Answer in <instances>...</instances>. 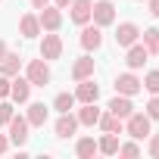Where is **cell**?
Segmentation results:
<instances>
[{
    "instance_id": "1",
    "label": "cell",
    "mask_w": 159,
    "mask_h": 159,
    "mask_svg": "<svg viewBox=\"0 0 159 159\" xmlns=\"http://www.w3.org/2000/svg\"><path fill=\"white\" fill-rule=\"evenodd\" d=\"M125 131H128V137H134V140H143V137H150L153 134V119L147 116V112H131L128 119H125Z\"/></svg>"
},
{
    "instance_id": "2",
    "label": "cell",
    "mask_w": 159,
    "mask_h": 159,
    "mask_svg": "<svg viewBox=\"0 0 159 159\" xmlns=\"http://www.w3.org/2000/svg\"><path fill=\"white\" fill-rule=\"evenodd\" d=\"M25 78H28V81H31V88H47L50 84V62L41 56V59H31L28 66H25Z\"/></svg>"
},
{
    "instance_id": "3",
    "label": "cell",
    "mask_w": 159,
    "mask_h": 159,
    "mask_svg": "<svg viewBox=\"0 0 159 159\" xmlns=\"http://www.w3.org/2000/svg\"><path fill=\"white\" fill-rule=\"evenodd\" d=\"M7 128H10V134H7V137H10V143H13V147H25V143H28V137H31V134H28V128H31V125H28V119H25V116H16V112H13V119L7 122Z\"/></svg>"
},
{
    "instance_id": "4",
    "label": "cell",
    "mask_w": 159,
    "mask_h": 159,
    "mask_svg": "<svg viewBox=\"0 0 159 159\" xmlns=\"http://www.w3.org/2000/svg\"><path fill=\"white\" fill-rule=\"evenodd\" d=\"M91 22L100 25V28H106V25L116 22V7H112V0H97V3L91 7Z\"/></svg>"
},
{
    "instance_id": "5",
    "label": "cell",
    "mask_w": 159,
    "mask_h": 159,
    "mask_svg": "<svg viewBox=\"0 0 159 159\" xmlns=\"http://www.w3.org/2000/svg\"><path fill=\"white\" fill-rule=\"evenodd\" d=\"M38 22H41V31H59L62 28V10L47 3L44 10H38Z\"/></svg>"
},
{
    "instance_id": "6",
    "label": "cell",
    "mask_w": 159,
    "mask_h": 159,
    "mask_svg": "<svg viewBox=\"0 0 159 159\" xmlns=\"http://www.w3.org/2000/svg\"><path fill=\"white\" fill-rule=\"evenodd\" d=\"M81 47H84V53H94V50H100L103 47V31H100V25H81Z\"/></svg>"
},
{
    "instance_id": "7",
    "label": "cell",
    "mask_w": 159,
    "mask_h": 159,
    "mask_svg": "<svg viewBox=\"0 0 159 159\" xmlns=\"http://www.w3.org/2000/svg\"><path fill=\"white\" fill-rule=\"evenodd\" d=\"M143 91V84H140V78L128 69V72H122L119 78H116V94H125V97H134V94H140Z\"/></svg>"
},
{
    "instance_id": "8",
    "label": "cell",
    "mask_w": 159,
    "mask_h": 159,
    "mask_svg": "<svg viewBox=\"0 0 159 159\" xmlns=\"http://www.w3.org/2000/svg\"><path fill=\"white\" fill-rule=\"evenodd\" d=\"M41 56H44L47 62H53V59L62 56V38H59L56 31H47V34H44V41H41Z\"/></svg>"
},
{
    "instance_id": "9",
    "label": "cell",
    "mask_w": 159,
    "mask_h": 159,
    "mask_svg": "<svg viewBox=\"0 0 159 159\" xmlns=\"http://www.w3.org/2000/svg\"><path fill=\"white\" fill-rule=\"evenodd\" d=\"M91 7H94V0H72L69 3V19L75 25H88L91 22Z\"/></svg>"
},
{
    "instance_id": "10",
    "label": "cell",
    "mask_w": 159,
    "mask_h": 159,
    "mask_svg": "<svg viewBox=\"0 0 159 159\" xmlns=\"http://www.w3.org/2000/svg\"><path fill=\"white\" fill-rule=\"evenodd\" d=\"M97 97H100V84L94 81V78L78 81V88H75V100L78 103H97Z\"/></svg>"
},
{
    "instance_id": "11",
    "label": "cell",
    "mask_w": 159,
    "mask_h": 159,
    "mask_svg": "<svg viewBox=\"0 0 159 159\" xmlns=\"http://www.w3.org/2000/svg\"><path fill=\"white\" fill-rule=\"evenodd\" d=\"M128 53H125V66L131 69V72H137V69H143V62L150 59V53H147V47L137 41V44H131V47H125Z\"/></svg>"
},
{
    "instance_id": "12",
    "label": "cell",
    "mask_w": 159,
    "mask_h": 159,
    "mask_svg": "<svg viewBox=\"0 0 159 159\" xmlns=\"http://www.w3.org/2000/svg\"><path fill=\"white\" fill-rule=\"evenodd\" d=\"M31 97V81L22 75H13V84H10V100L13 103H28Z\"/></svg>"
},
{
    "instance_id": "13",
    "label": "cell",
    "mask_w": 159,
    "mask_h": 159,
    "mask_svg": "<svg viewBox=\"0 0 159 159\" xmlns=\"http://www.w3.org/2000/svg\"><path fill=\"white\" fill-rule=\"evenodd\" d=\"M140 41V28L134 25V22H122L119 28H116V44L119 47H131V44H137Z\"/></svg>"
},
{
    "instance_id": "14",
    "label": "cell",
    "mask_w": 159,
    "mask_h": 159,
    "mask_svg": "<svg viewBox=\"0 0 159 159\" xmlns=\"http://www.w3.org/2000/svg\"><path fill=\"white\" fill-rule=\"evenodd\" d=\"M53 131H56V137H72L75 131H78V116L75 112H59V119H56V125H53Z\"/></svg>"
},
{
    "instance_id": "15",
    "label": "cell",
    "mask_w": 159,
    "mask_h": 159,
    "mask_svg": "<svg viewBox=\"0 0 159 159\" xmlns=\"http://www.w3.org/2000/svg\"><path fill=\"white\" fill-rule=\"evenodd\" d=\"M97 128H100L103 134H122V131H125V119H119V116H112L109 109H103Z\"/></svg>"
},
{
    "instance_id": "16",
    "label": "cell",
    "mask_w": 159,
    "mask_h": 159,
    "mask_svg": "<svg viewBox=\"0 0 159 159\" xmlns=\"http://www.w3.org/2000/svg\"><path fill=\"white\" fill-rule=\"evenodd\" d=\"M72 78H75V81H84V78H94V59H91V53L78 56V59L72 62Z\"/></svg>"
},
{
    "instance_id": "17",
    "label": "cell",
    "mask_w": 159,
    "mask_h": 159,
    "mask_svg": "<svg viewBox=\"0 0 159 159\" xmlns=\"http://www.w3.org/2000/svg\"><path fill=\"white\" fill-rule=\"evenodd\" d=\"M106 109H109L112 116H119V119H128V116L134 112V103H131V97H125V94H116V97L106 103Z\"/></svg>"
},
{
    "instance_id": "18",
    "label": "cell",
    "mask_w": 159,
    "mask_h": 159,
    "mask_svg": "<svg viewBox=\"0 0 159 159\" xmlns=\"http://www.w3.org/2000/svg\"><path fill=\"white\" fill-rule=\"evenodd\" d=\"M100 112H103V109H97V103H81V109H78L75 116H78V125L94 128V125L100 122Z\"/></svg>"
},
{
    "instance_id": "19",
    "label": "cell",
    "mask_w": 159,
    "mask_h": 159,
    "mask_svg": "<svg viewBox=\"0 0 159 159\" xmlns=\"http://www.w3.org/2000/svg\"><path fill=\"white\" fill-rule=\"evenodd\" d=\"M19 34H22V38H38V34H41L38 13H25V16L19 19Z\"/></svg>"
},
{
    "instance_id": "20",
    "label": "cell",
    "mask_w": 159,
    "mask_h": 159,
    "mask_svg": "<svg viewBox=\"0 0 159 159\" xmlns=\"http://www.w3.org/2000/svg\"><path fill=\"white\" fill-rule=\"evenodd\" d=\"M19 69H22V56H19V53H10V50H7V56L0 59V75L13 78V75H19Z\"/></svg>"
},
{
    "instance_id": "21",
    "label": "cell",
    "mask_w": 159,
    "mask_h": 159,
    "mask_svg": "<svg viewBox=\"0 0 159 159\" xmlns=\"http://www.w3.org/2000/svg\"><path fill=\"white\" fill-rule=\"evenodd\" d=\"M25 119H28L31 128H44V122H47V106H44V103H28Z\"/></svg>"
},
{
    "instance_id": "22",
    "label": "cell",
    "mask_w": 159,
    "mask_h": 159,
    "mask_svg": "<svg viewBox=\"0 0 159 159\" xmlns=\"http://www.w3.org/2000/svg\"><path fill=\"white\" fill-rule=\"evenodd\" d=\"M119 134H103L100 140H97V153H103V156H116L119 153Z\"/></svg>"
},
{
    "instance_id": "23",
    "label": "cell",
    "mask_w": 159,
    "mask_h": 159,
    "mask_svg": "<svg viewBox=\"0 0 159 159\" xmlns=\"http://www.w3.org/2000/svg\"><path fill=\"white\" fill-rule=\"evenodd\" d=\"M140 44L147 47L150 56H156V53H159V28H143V31H140Z\"/></svg>"
},
{
    "instance_id": "24",
    "label": "cell",
    "mask_w": 159,
    "mask_h": 159,
    "mask_svg": "<svg viewBox=\"0 0 159 159\" xmlns=\"http://www.w3.org/2000/svg\"><path fill=\"white\" fill-rule=\"evenodd\" d=\"M75 153H78V159H94L97 156V140L94 137H81L75 143Z\"/></svg>"
},
{
    "instance_id": "25",
    "label": "cell",
    "mask_w": 159,
    "mask_h": 159,
    "mask_svg": "<svg viewBox=\"0 0 159 159\" xmlns=\"http://www.w3.org/2000/svg\"><path fill=\"white\" fill-rule=\"evenodd\" d=\"M75 106H78L75 94H66V91H62V94H56V100H53V109H56V112H72Z\"/></svg>"
},
{
    "instance_id": "26",
    "label": "cell",
    "mask_w": 159,
    "mask_h": 159,
    "mask_svg": "<svg viewBox=\"0 0 159 159\" xmlns=\"http://www.w3.org/2000/svg\"><path fill=\"white\" fill-rule=\"evenodd\" d=\"M116 156H125V159H134V156H140V143L131 137L128 143H119V153Z\"/></svg>"
},
{
    "instance_id": "27",
    "label": "cell",
    "mask_w": 159,
    "mask_h": 159,
    "mask_svg": "<svg viewBox=\"0 0 159 159\" xmlns=\"http://www.w3.org/2000/svg\"><path fill=\"white\" fill-rule=\"evenodd\" d=\"M140 84L150 91V94H159V69H153V72H147L143 78H140Z\"/></svg>"
},
{
    "instance_id": "28",
    "label": "cell",
    "mask_w": 159,
    "mask_h": 159,
    "mask_svg": "<svg viewBox=\"0 0 159 159\" xmlns=\"http://www.w3.org/2000/svg\"><path fill=\"white\" fill-rule=\"evenodd\" d=\"M153 122H159V94H150V103H147V109H143Z\"/></svg>"
},
{
    "instance_id": "29",
    "label": "cell",
    "mask_w": 159,
    "mask_h": 159,
    "mask_svg": "<svg viewBox=\"0 0 159 159\" xmlns=\"http://www.w3.org/2000/svg\"><path fill=\"white\" fill-rule=\"evenodd\" d=\"M13 112H16V109H13V103H7V100H0V125H7V122L13 119Z\"/></svg>"
},
{
    "instance_id": "30",
    "label": "cell",
    "mask_w": 159,
    "mask_h": 159,
    "mask_svg": "<svg viewBox=\"0 0 159 159\" xmlns=\"http://www.w3.org/2000/svg\"><path fill=\"white\" fill-rule=\"evenodd\" d=\"M147 153L153 159H159V134H150V143H147Z\"/></svg>"
},
{
    "instance_id": "31",
    "label": "cell",
    "mask_w": 159,
    "mask_h": 159,
    "mask_svg": "<svg viewBox=\"0 0 159 159\" xmlns=\"http://www.w3.org/2000/svg\"><path fill=\"white\" fill-rule=\"evenodd\" d=\"M10 84H13V78L0 75V100H3V97H10Z\"/></svg>"
},
{
    "instance_id": "32",
    "label": "cell",
    "mask_w": 159,
    "mask_h": 159,
    "mask_svg": "<svg viewBox=\"0 0 159 159\" xmlns=\"http://www.w3.org/2000/svg\"><path fill=\"white\" fill-rule=\"evenodd\" d=\"M147 7H150V16L159 19V0H147Z\"/></svg>"
},
{
    "instance_id": "33",
    "label": "cell",
    "mask_w": 159,
    "mask_h": 159,
    "mask_svg": "<svg viewBox=\"0 0 159 159\" xmlns=\"http://www.w3.org/2000/svg\"><path fill=\"white\" fill-rule=\"evenodd\" d=\"M7 150H10V137H7V134H0V156H3Z\"/></svg>"
},
{
    "instance_id": "34",
    "label": "cell",
    "mask_w": 159,
    "mask_h": 159,
    "mask_svg": "<svg viewBox=\"0 0 159 159\" xmlns=\"http://www.w3.org/2000/svg\"><path fill=\"white\" fill-rule=\"evenodd\" d=\"M28 3H31V7H34V10H44V7H47V3H50V0H28Z\"/></svg>"
},
{
    "instance_id": "35",
    "label": "cell",
    "mask_w": 159,
    "mask_h": 159,
    "mask_svg": "<svg viewBox=\"0 0 159 159\" xmlns=\"http://www.w3.org/2000/svg\"><path fill=\"white\" fill-rule=\"evenodd\" d=\"M69 3L72 0H53V7H59V10H69Z\"/></svg>"
},
{
    "instance_id": "36",
    "label": "cell",
    "mask_w": 159,
    "mask_h": 159,
    "mask_svg": "<svg viewBox=\"0 0 159 159\" xmlns=\"http://www.w3.org/2000/svg\"><path fill=\"white\" fill-rule=\"evenodd\" d=\"M3 56H7V44H3V41H0V59H3Z\"/></svg>"
}]
</instances>
